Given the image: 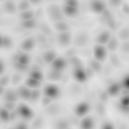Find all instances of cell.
<instances>
[{
  "mask_svg": "<svg viewBox=\"0 0 129 129\" xmlns=\"http://www.w3.org/2000/svg\"><path fill=\"white\" fill-rule=\"evenodd\" d=\"M6 98L7 99L8 102H14L16 99V94L12 91L7 93L6 96Z\"/></svg>",
  "mask_w": 129,
  "mask_h": 129,
  "instance_id": "cell-2",
  "label": "cell"
},
{
  "mask_svg": "<svg viewBox=\"0 0 129 129\" xmlns=\"http://www.w3.org/2000/svg\"><path fill=\"white\" fill-rule=\"evenodd\" d=\"M34 92H32L31 93V97L30 99H32L33 100H35L37 99L38 98L40 94L39 91L37 90L34 91Z\"/></svg>",
  "mask_w": 129,
  "mask_h": 129,
  "instance_id": "cell-4",
  "label": "cell"
},
{
  "mask_svg": "<svg viewBox=\"0 0 129 129\" xmlns=\"http://www.w3.org/2000/svg\"><path fill=\"white\" fill-rule=\"evenodd\" d=\"M39 83L40 81L32 78L31 79H29L27 82L28 85L33 87H37L39 85Z\"/></svg>",
  "mask_w": 129,
  "mask_h": 129,
  "instance_id": "cell-1",
  "label": "cell"
},
{
  "mask_svg": "<svg viewBox=\"0 0 129 129\" xmlns=\"http://www.w3.org/2000/svg\"><path fill=\"white\" fill-rule=\"evenodd\" d=\"M1 117L4 121H7L10 118L6 108L3 109L1 111Z\"/></svg>",
  "mask_w": 129,
  "mask_h": 129,
  "instance_id": "cell-3",
  "label": "cell"
}]
</instances>
